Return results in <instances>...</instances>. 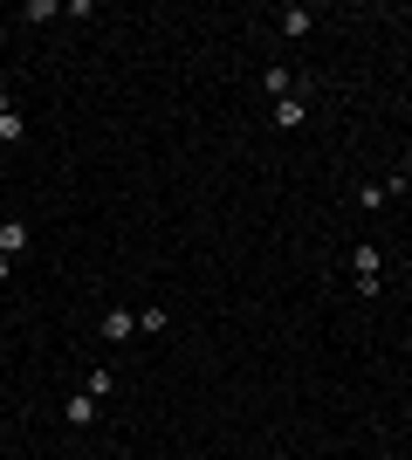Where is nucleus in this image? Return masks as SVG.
Returning a JSON list of instances; mask_svg holds the SVG:
<instances>
[{"mask_svg":"<svg viewBox=\"0 0 412 460\" xmlns=\"http://www.w3.org/2000/svg\"><path fill=\"white\" fill-rule=\"evenodd\" d=\"M351 275H358L364 296H378V282H385V255H378V241H364L358 255H351Z\"/></svg>","mask_w":412,"mask_h":460,"instance_id":"f257e3e1","label":"nucleus"},{"mask_svg":"<svg viewBox=\"0 0 412 460\" xmlns=\"http://www.w3.org/2000/svg\"><path fill=\"white\" fill-rule=\"evenodd\" d=\"M406 186H412L406 172H399V179H385V186H358V206H364V213H378V206H385L392 193H406Z\"/></svg>","mask_w":412,"mask_h":460,"instance_id":"f03ea898","label":"nucleus"},{"mask_svg":"<svg viewBox=\"0 0 412 460\" xmlns=\"http://www.w3.org/2000/svg\"><path fill=\"white\" fill-rule=\"evenodd\" d=\"M28 138V124H21V110H14V97L0 90V145H21Z\"/></svg>","mask_w":412,"mask_h":460,"instance_id":"7ed1b4c3","label":"nucleus"},{"mask_svg":"<svg viewBox=\"0 0 412 460\" xmlns=\"http://www.w3.org/2000/svg\"><path fill=\"white\" fill-rule=\"evenodd\" d=\"M97 406H103V399H90V392L76 385V392H69V406H62V419H69V426H90V419H97Z\"/></svg>","mask_w":412,"mask_h":460,"instance_id":"20e7f679","label":"nucleus"},{"mask_svg":"<svg viewBox=\"0 0 412 460\" xmlns=\"http://www.w3.org/2000/svg\"><path fill=\"white\" fill-rule=\"evenodd\" d=\"M303 117H309V97H303V90H289V97L275 103V124H282V131H296Z\"/></svg>","mask_w":412,"mask_h":460,"instance_id":"39448f33","label":"nucleus"},{"mask_svg":"<svg viewBox=\"0 0 412 460\" xmlns=\"http://www.w3.org/2000/svg\"><path fill=\"white\" fill-rule=\"evenodd\" d=\"M131 330H138V316H131V309H103V344H124Z\"/></svg>","mask_w":412,"mask_h":460,"instance_id":"423d86ee","label":"nucleus"},{"mask_svg":"<svg viewBox=\"0 0 412 460\" xmlns=\"http://www.w3.org/2000/svg\"><path fill=\"white\" fill-rule=\"evenodd\" d=\"M21 248H28V220H0V255L14 261Z\"/></svg>","mask_w":412,"mask_h":460,"instance_id":"0eeeda50","label":"nucleus"},{"mask_svg":"<svg viewBox=\"0 0 412 460\" xmlns=\"http://www.w3.org/2000/svg\"><path fill=\"white\" fill-rule=\"evenodd\" d=\"M261 90H268V97L282 103V97H289V90H296V69H268V76H261Z\"/></svg>","mask_w":412,"mask_h":460,"instance_id":"6e6552de","label":"nucleus"},{"mask_svg":"<svg viewBox=\"0 0 412 460\" xmlns=\"http://www.w3.org/2000/svg\"><path fill=\"white\" fill-rule=\"evenodd\" d=\"M83 392H90V399H110V392H117V378H110V371H103V364H97V371L83 378Z\"/></svg>","mask_w":412,"mask_h":460,"instance_id":"1a4fd4ad","label":"nucleus"},{"mask_svg":"<svg viewBox=\"0 0 412 460\" xmlns=\"http://www.w3.org/2000/svg\"><path fill=\"white\" fill-rule=\"evenodd\" d=\"M282 35H309V7H282Z\"/></svg>","mask_w":412,"mask_h":460,"instance_id":"9d476101","label":"nucleus"},{"mask_svg":"<svg viewBox=\"0 0 412 460\" xmlns=\"http://www.w3.org/2000/svg\"><path fill=\"white\" fill-rule=\"evenodd\" d=\"M7 268H14V261H7V255H0V282H7Z\"/></svg>","mask_w":412,"mask_h":460,"instance_id":"9b49d317","label":"nucleus"}]
</instances>
